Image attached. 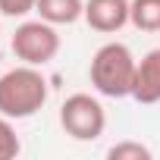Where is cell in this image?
Wrapping results in <instances>:
<instances>
[{
    "label": "cell",
    "mask_w": 160,
    "mask_h": 160,
    "mask_svg": "<svg viewBox=\"0 0 160 160\" xmlns=\"http://www.w3.org/2000/svg\"><path fill=\"white\" fill-rule=\"evenodd\" d=\"M38 0H0V16L10 19H25L28 13H35Z\"/></svg>",
    "instance_id": "cell-11"
},
{
    "label": "cell",
    "mask_w": 160,
    "mask_h": 160,
    "mask_svg": "<svg viewBox=\"0 0 160 160\" xmlns=\"http://www.w3.org/2000/svg\"><path fill=\"white\" fill-rule=\"evenodd\" d=\"M10 47H13L19 63L47 66L60 53V32H57V25H50L44 19H25V22L16 25V32L10 38Z\"/></svg>",
    "instance_id": "cell-4"
},
{
    "label": "cell",
    "mask_w": 160,
    "mask_h": 160,
    "mask_svg": "<svg viewBox=\"0 0 160 160\" xmlns=\"http://www.w3.org/2000/svg\"><path fill=\"white\" fill-rule=\"evenodd\" d=\"M13 122H16V119H10V116L0 113V160H13V157H19V151H22V141H19Z\"/></svg>",
    "instance_id": "cell-9"
},
{
    "label": "cell",
    "mask_w": 160,
    "mask_h": 160,
    "mask_svg": "<svg viewBox=\"0 0 160 160\" xmlns=\"http://www.w3.org/2000/svg\"><path fill=\"white\" fill-rule=\"evenodd\" d=\"M50 94V85L41 72V66L19 63L0 75V113L10 119H28L38 110H44Z\"/></svg>",
    "instance_id": "cell-1"
},
{
    "label": "cell",
    "mask_w": 160,
    "mask_h": 160,
    "mask_svg": "<svg viewBox=\"0 0 160 160\" xmlns=\"http://www.w3.org/2000/svg\"><path fill=\"white\" fill-rule=\"evenodd\" d=\"M35 13L50 25H72L85 19V0H38Z\"/></svg>",
    "instance_id": "cell-7"
},
{
    "label": "cell",
    "mask_w": 160,
    "mask_h": 160,
    "mask_svg": "<svg viewBox=\"0 0 160 160\" xmlns=\"http://www.w3.org/2000/svg\"><path fill=\"white\" fill-rule=\"evenodd\" d=\"M60 126L72 141H98L107 129V110L94 94H69L60 107Z\"/></svg>",
    "instance_id": "cell-3"
},
{
    "label": "cell",
    "mask_w": 160,
    "mask_h": 160,
    "mask_svg": "<svg viewBox=\"0 0 160 160\" xmlns=\"http://www.w3.org/2000/svg\"><path fill=\"white\" fill-rule=\"evenodd\" d=\"M132 98L138 104H160V47L148 50L135 66Z\"/></svg>",
    "instance_id": "cell-6"
},
{
    "label": "cell",
    "mask_w": 160,
    "mask_h": 160,
    "mask_svg": "<svg viewBox=\"0 0 160 160\" xmlns=\"http://www.w3.org/2000/svg\"><path fill=\"white\" fill-rule=\"evenodd\" d=\"M107 157L110 160H151L154 154L141 141H116L113 148H107Z\"/></svg>",
    "instance_id": "cell-10"
},
{
    "label": "cell",
    "mask_w": 160,
    "mask_h": 160,
    "mask_svg": "<svg viewBox=\"0 0 160 160\" xmlns=\"http://www.w3.org/2000/svg\"><path fill=\"white\" fill-rule=\"evenodd\" d=\"M132 0H85V22L101 35H116L129 25Z\"/></svg>",
    "instance_id": "cell-5"
},
{
    "label": "cell",
    "mask_w": 160,
    "mask_h": 160,
    "mask_svg": "<svg viewBox=\"0 0 160 160\" xmlns=\"http://www.w3.org/2000/svg\"><path fill=\"white\" fill-rule=\"evenodd\" d=\"M129 25L138 32H160V0H132Z\"/></svg>",
    "instance_id": "cell-8"
},
{
    "label": "cell",
    "mask_w": 160,
    "mask_h": 160,
    "mask_svg": "<svg viewBox=\"0 0 160 160\" xmlns=\"http://www.w3.org/2000/svg\"><path fill=\"white\" fill-rule=\"evenodd\" d=\"M135 53L122 44V41H107L94 50L91 66H88V78L91 88L104 98H132V82H135Z\"/></svg>",
    "instance_id": "cell-2"
}]
</instances>
